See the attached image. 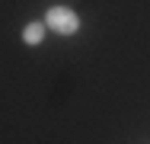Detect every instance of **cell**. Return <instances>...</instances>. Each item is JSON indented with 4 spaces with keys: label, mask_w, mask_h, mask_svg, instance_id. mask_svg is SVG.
Instances as JSON below:
<instances>
[{
    "label": "cell",
    "mask_w": 150,
    "mask_h": 144,
    "mask_svg": "<svg viewBox=\"0 0 150 144\" xmlns=\"http://www.w3.org/2000/svg\"><path fill=\"white\" fill-rule=\"evenodd\" d=\"M45 26L51 29V32H58V35H74V32L80 29V16H77L70 6H48Z\"/></svg>",
    "instance_id": "1"
},
{
    "label": "cell",
    "mask_w": 150,
    "mask_h": 144,
    "mask_svg": "<svg viewBox=\"0 0 150 144\" xmlns=\"http://www.w3.org/2000/svg\"><path fill=\"white\" fill-rule=\"evenodd\" d=\"M45 32H48L45 23H26V26H23V42H26V45H38V42L45 38Z\"/></svg>",
    "instance_id": "2"
}]
</instances>
